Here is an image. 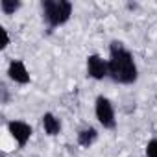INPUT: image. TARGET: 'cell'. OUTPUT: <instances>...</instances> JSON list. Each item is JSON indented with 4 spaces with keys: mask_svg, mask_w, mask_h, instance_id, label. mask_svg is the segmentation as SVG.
I'll return each mask as SVG.
<instances>
[{
    "mask_svg": "<svg viewBox=\"0 0 157 157\" xmlns=\"http://www.w3.org/2000/svg\"><path fill=\"white\" fill-rule=\"evenodd\" d=\"M146 157H157V139L148 140V144H146Z\"/></svg>",
    "mask_w": 157,
    "mask_h": 157,
    "instance_id": "10",
    "label": "cell"
},
{
    "mask_svg": "<svg viewBox=\"0 0 157 157\" xmlns=\"http://www.w3.org/2000/svg\"><path fill=\"white\" fill-rule=\"evenodd\" d=\"M107 67H109V78L117 83L131 85L139 78V70H137V63L133 59V54L120 41L111 43Z\"/></svg>",
    "mask_w": 157,
    "mask_h": 157,
    "instance_id": "1",
    "label": "cell"
},
{
    "mask_svg": "<svg viewBox=\"0 0 157 157\" xmlns=\"http://www.w3.org/2000/svg\"><path fill=\"white\" fill-rule=\"evenodd\" d=\"M98 139V131L93 128V126H85L78 131V144L82 148H91Z\"/></svg>",
    "mask_w": 157,
    "mask_h": 157,
    "instance_id": "7",
    "label": "cell"
},
{
    "mask_svg": "<svg viewBox=\"0 0 157 157\" xmlns=\"http://www.w3.org/2000/svg\"><path fill=\"white\" fill-rule=\"evenodd\" d=\"M8 76L10 80H13L15 83H21V85H26L30 83V72L26 68V65L21 61V59H13L8 67Z\"/></svg>",
    "mask_w": 157,
    "mask_h": 157,
    "instance_id": "6",
    "label": "cell"
},
{
    "mask_svg": "<svg viewBox=\"0 0 157 157\" xmlns=\"http://www.w3.org/2000/svg\"><path fill=\"white\" fill-rule=\"evenodd\" d=\"M43 129H44V133L50 135V137L59 135V131H61V122H59V118H56L54 113H44V115H43Z\"/></svg>",
    "mask_w": 157,
    "mask_h": 157,
    "instance_id": "8",
    "label": "cell"
},
{
    "mask_svg": "<svg viewBox=\"0 0 157 157\" xmlns=\"http://www.w3.org/2000/svg\"><path fill=\"white\" fill-rule=\"evenodd\" d=\"M87 76L93 80H104L109 76V67L107 61H104L98 54H91L87 57Z\"/></svg>",
    "mask_w": 157,
    "mask_h": 157,
    "instance_id": "4",
    "label": "cell"
},
{
    "mask_svg": "<svg viewBox=\"0 0 157 157\" xmlns=\"http://www.w3.org/2000/svg\"><path fill=\"white\" fill-rule=\"evenodd\" d=\"M8 129H10L11 137L17 140V144H19L21 148L26 146V142L30 140V137H32V133H33L32 126L26 124V122H22V120H11V122H8Z\"/></svg>",
    "mask_w": 157,
    "mask_h": 157,
    "instance_id": "5",
    "label": "cell"
},
{
    "mask_svg": "<svg viewBox=\"0 0 157 157\" xmlns=\"http://www.w3.org/2000/svg\"><path fill=\"white\" fill-rule=\"evenodd\" d=\"M94 113H96L98 122H100L105 129H115V128H117L115 109H113V104L109 102V98L98 96V98H96V104H94Z\"/></svg>",
    "mask_w": 157,
    "mask_h": 157,
    "instance_id": "3",
    "label": "cell"
},
{
    "mask_svg": "<svg viewBox=\"0 0 157 157\" xmlns=\"http://www.w3.org/2000/svg\"><path fill=\"white\" fill-rule=\"evenodd\" d=\"M0 32H2V37H4V46H2V50L10 44V35H8V30L6 28H0Z\"/></svg>",
    "mask_w": 157,
    "mask_h": 157,
    "instance_id": "12",
    "label": "cell"
},
{
    "mask_svg": "<svg viewBox=\"0 0 157 157\" xmlns=\"http://www.w3.org/2000/svg\"><path fill=\"white\" fill-rule=\"evenodd\" d=\"M0 93H2V104H8V87H6V83H2L0 85Z\"/></svg>",
    "mask_w": 157,
    "mask_h": 157,
    "instance_id": "11",
    "label": "cell"
},
{
    "mask_svg": "<svg viewBox=\"0 0 157 157\" xmlns=\"http://www.w3.org/2000/svg\"><path fill=\"white\" fill-rule=\"evenodd\" d=\"M21 0H2L0 2V10L4 15H13L17 10H21Z\"/></svg>",
    "mask_w": 157,
    "mask_h": 157,
    "instance_id": "9",
    "label": "cell"
},
{
    "mask_svg": "<svg viewBox=\"0 0 157 157\" xmlns=\"http://www.w3.org/2000/svg\"><path fill=\"white\" fill-rule=\"evenodd\" d=\"M41 10H43V19L50 30L63 26L65 22H68L72 15V4L68 0H43Z\"/></svg>",
    "mask_w": 157,
    "mask_h": 157,
    "instance_id": "2",
    "label": "cell"
}]
</instances>
